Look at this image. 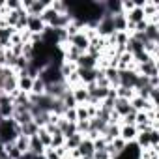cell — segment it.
Returning <instances> with one entry per match:
<instances>
[{
    "mask_svg": "<svg viewBox=\"0 0 159 159\" xmlns=\"http://www.w3.org/2000/svg\"><path fill=\"white\" fill-rule=\"evenodd\" d=\"M41 81L49 86V84H56V83H64V77L60 73V64H49L47 67H43L38 75Z\"/></svg>",
    "mask_w": 159,
    "mask_h": 159,
    "instance_id": "cell-1",
    "label": "cell"
},
{
    "mask_svg": "<svg viewBox=\"0 0 159 159\" xmlns=\"http://www.w3.org/2000/svg\"><path fill=\"white\" fill-rule=\"evenodd\" d=\"M96 32H98V36L99 38H103V39H107V38H111L112 34H114V25H112V17L111 15H103V19L98 23V26H96Z\"/></svg>",
    "mask_w": 159,
    "mask_h": 159,
    "instance_id": "cell-2",
    "label": "cell"
},
{
    "mask_svg": "<svg viewBox=\"0 0 159 159\" xmlns=\"http://www.w3.org/2000/svg\"><path fill=\"white\" fill-rule=\"evenodd\" d=\"M47 26H45V23L41 21V17H36V15H28V19H26V32L28 34H32V36H41V32L45 30Z\"/></svg>",
    "mask_w": 159,
    "mask_h": 159,
    "instance_id": "cell-3",
    "label": "cell"
},
{
    "mask_svg": "<svg viewBox=\"0 0 159 159\" xmlns=\"http://www.w3.org/2000/svg\"><path fill=\"white\" fill-rule=\"evenodd\" d=\"M67 43H69L71 47H75L77 51L86 52V51H88V45H90V39H88V36H86L84 32H79V34L67 38Z\"/></svg>",
    "mask_w": 159,
    "mask_h": 159,
    "instance_id": "cell-4",
    "label": "cell"
},
{
    "mask_svg": "<svg viewBox=\"0 0 159 159\" xmlns=\"http://www.w3.org/2000/svg\"><path fill=\"white\" fill-rule=\"evenodd\" d=\"M118 73H120V84H118V86L135 88L137 79H139V73L135 71V67H133V69H122V71H118Z\"/></svg>",
    "mask_w": 159,
    "mask_h": 159,
    "instance_id": "cell-5",
    "label": "cell"
},
{
    "mask_svg": "<svg viewBox=\"0 0 159 159\" xmlns=\"http://www.w3.org/2000/svg\"><path fill=\"white\" fill-rule=\"evenodd\" d=\"M77 75H79V81H81V84H83V86H88V84L96 83L98 67H96V69H81V67H77Z\"/></svg>",
    "mask_w": 159,
    "mask_h": 159,
    "instance_id": "cell-6",
    "label": "cell"
},
{
    "mask_svg": "<svg viewBox=\"0 0 159 159\" xmlns=\"http://www.w3.org/2000/svg\"><path fill=\"white\" fill-rule=\"evenodd\" d=\"M77 67H81V69H96L98 67V58L88 54V52H83L81 56H79V60L75 62Z\"/></svg>",
    "mask_w": 159,
    "mask_h": 159,
    "instance_id": "cell-7",
    "label": "cell"
},
{
    "mask_svg": "<svg viewBox=\"0 0 159 159\" xmlns=\"http://www.w3.org/2000/svg\"><path fill=\"white\" fill-rule=\"evenodd\" d=\"M32 83L34 79L28 77L26 73H17V90L23 94H30L32 92Z\"/></svg>",
    "mask_w": 159,
    "mask_h": 159,
    "instance_id": "cell-8",
    "label": "cell"
},
{
    "mask_svg": "<svg viewBox=\"0 0 159 159\" xmlns=\"http://www.w3.org/2000/svg\"><path fill=\"white\" fill-rule=\"evenodd\" d=\"M13 34H15V28H11V26H0V49H2V51H6V49L11 47L10 39H11Z\"/></svg>",
    "mask_w": 159,
    "mask_h": 159,
    "instance_id": "cell-9",
    "label": "cell"
},
{
    "mask_svg": "<svg viewBox=\"0 0 159 159\" xmlns=\"http://www.w3.org/2000/svg\"><path fill=\"white\" fill-rule=\"evenodd\" d=\"M133 109H131V105H129V99H120V98H116L114 99V109H112V112H116L118 116H120V120L125 116V114H129Z\"/></svg>",
    "mask_w": 159,
    "mask_h": 159,
    "instance_id": "cell-10",
    "label": "cell"
},
{
    "mask_svg": "<svg viewBox=\"0 0 159 159\" xmlns=\"http://www.w3.org/2000/svg\"><path fill=\"white\" fill-rule=\"evenodd\" d=\"M137 135H139V131H137L135 125H122L120 124V139L122 140H125L127 144H131V142H135Z\"/></svg>",
    "mask_w": 159,
    "mask_h": 159,
    "instance_id": "cell-11",
    "label": "cell"
},
{
    "mask_svg": "<svg viewBox=\"0 0 159 159\" xmlns=\"http://www.w3.org/2000/svg\"><path fill=\"white\" fill-rule=\"evenodd\" d=\"M125 19H127V28H129V26H133V25H137V23L144 21V19H146V15H144L142 8H133L131 11H127V13H125Z\"/></svg>",
    "mask_w": 159,
    "mask_h": 159,
    "instance_id": "cell-12",
    "label": "cell"
},
{
    "mask_svg": "<svg viewBox=\"0 0 159 159\" xmlns=\"http://www.w3.org/2000/svg\"><path fill=\"white\" fill-rule=\"evenodd\" d=\"M71 94H73L77 105H86V103H88V92H86V88H84L83 84L71 88Z\"/></svg>",
    "mask_w": 159,
    "mask_h": 159,
    "instance_id": "cell-13",
    "label": "cell"
},
{
    "mask_svg": "<svg viewBox=\"0 0 159 159\" xmlns=\"http://www.w3.org/2000/svg\"><path fill=\"white\" fill-rule=\"evenodd\" d=\"M103 75H105V79L109 81L111 88H116V86L120 84V73H118L116 67H105V69H103Z\"/></svg>",
    "mask_w": 159,
    "mask_h": 159,
    "instance_id": "cell-14",
    "label": "cell"
},
{
    "mask_svg": "<svg viewBox=\"0 0 159 159\" xmlns=\"http://www.w3.org/2000/svg\"><path fill=\"white\" fill-rule=\"evenodd\" d=\"M101 137H103L107 142H111V140L118 139V137H120V124H109V125L103 129Z\"/></svg>",
    "mask_w": 159,
    "mask_h": 159,
    "instance_id": "cell-15",
    "label": "cell"
},
{
    "mask_svg": "<svg viewBox=\"0 0 159 159\" xmlns=\"http://www.w3.org/2000/svg\"><path fill=\"white\" fill-rule=\"evenodd\" d=\"M112 25H114V32H127V19H125V13L112 15Z\"/></svg>",
    "mask_w": 159,
    "mask_h": 159,
    "instance_id": "cell-16",
    "label": "cell"
},
{
    "mask_svg": "<svg viewBox=\"0 0 159 159\" xmlns=\"http://www.w3.org/2000/svg\"><path fill=\"white\" fill-rule=\"evenodd\" d=\"M83 139H84V135H81V133H75V135H71V137H67L66 139V150L67 152H71V150H77L79 148V144L83 142Z\"/></svg>",
    "mask_w": 159,
    "mask_h": 159,
    "instance_id": "cell-17",
    "label": "cell"
},
{
    "mask_svg": "<svg viewBox=\"0 0 159 159\" xmlns=\"http://www.w3.org/2000/svg\"><path fill=\"white\" fill-rule=\"evenodd\" d=\"M38 131H39V127L34 124V120L32 122H28V124H25V125H19V135H25V137H36L38 135Z\"/></svg>",
    "mask_w": 159,
    "mask_h": 159,
    "instance_id": "cell-18",
    "label": "cell"
},
{
    "mask_svg": "<svg viewBox=\"0 0 159 159\" xmlns=\"http://www.w3.org/2000/svg\"><path fill=\"white\" fill-rule=\"evenodd\" d=\"M28 152H32L34 155H43V152H45V146L39 142V139H38V135L36 137H30V144H28Z\"/></svg>",
    "mask_w": 159,
    "mask_h": 159,
    "instance_id": "cell-19",
    "label": "cell"
},
{
    "mask_svg": "<svg viewBox=\"0 0 159 159\" xmlns=\"http://www.w3.org/2000/svg\"><path fill=\"white\" fill-rule=\"evenodd\" d=\"M114 92H116V98H120V99H131V98H135V90H133V88L116 86Z\"/></svg>",
    "mask_w": 159,
    "mask_h": 159,
    "instance_id": "cell-20",
    "label": "cell"
},
{
    "mask_svg": "<svg viewBox=\"0 0 159 159\" xmlns=\"http://www.w3.org/2000/svg\"><path fill=\"white\" fill-rule=\"evenodd\" d=\"M38 139H39V142L45 146V148H51V142H52V135L45 129V127H39V131H38Z\"/></svg>",
    "mask_w": 159,
    "mask_h": 159,
    "instance_id": "cell-21",
    "label": "cell"
},
{
    "mask_svg": "<svg viewBox=\"0 0 159 159\" xmlns=\"http://www.w3.org/2000/svg\"><path fill=\"white\" fill-rule=\"evenodd\" d=\"M45 88H47V84L41 81L39 77H36V79H34V83H32V92H30V94H34V96H41V94H45Z\"/></svg>",
    "mask_w": 159,
    "mask_h": 159,
    "instance_id": "cell-22",
    "label": "cell"
},
{
    "mask_svg": "<svg viewBox=\"0 0 159 159\" xmlns=\"http://www.w3.org/2000/svg\"><path fill=\"white\" fill-rule=\"evenodd\" d=\"M15 107L13 105H0V120H10L13 118Z\"/></svg>",
    "mask_w": 159,
    "mask_h": 159,
    "instance_id": "cell-23",
    "label": "cell"
},
{
    "mask_svg": "<svg viewBox=\"0 0 159 159\" xmlns=\"http://www.w3.org/2000/svg\"><path fill=\"white\" fill-rule=\"evenodd\" d=\"M17 148H19V152H28V144H30V139L28 137H25V135H19L17 139H15V142H13Z\"/></svg>",
    "mask_w": 159,
    "mask_h": 159,
    "instance_id": "cell-24",
    "label": "cell"
},
{
    "mask_svg": "<svg viewBox=\"0 0 159 159\" xmlns=\"http://www.w3.org/2000/svg\"><path fill=\"white\" fill-rule=\"evenodd\" d=\"M60 99H62V103H64V107H66V109H75V107H77V103H75V98H73L71 90H67Z\"/></svg>",
    "mask_w": 159,
    "mask_h": 159,
    "instance_id": "cell-25",
    "label": "cell"
},
{
    "mask_svg": "<svg viewBox=\"0 0 159 159\" xmlns=\"http://www.w3.org/2000/svg\"><path fill=\"white\" fill-rule=\"evenodd\" d=\"M62 118L67 120V122H71V124H77V107H75V109H67Z\"/></svg>",
    "mask_w": 159,
    "mask_h": 159,
    "instance_id": "cell-26",
    "label": "cell"
},
{
    "mask_svg": "<svg viewBox=\"0 0 159 159\" xmlns=\"http://www.w3.org/2000/svg\"><path fill=\"white\" fill-rule=\"evenodd\" d=\"M43 157H45V159H62V157H60V153L56 152V148H45Z\"/></svg>",
    "mask_w": 159,
    "mask_h": 159,
    "instance_id": "cell-27",
    "label": "cell"
},
{
    "mask_svg": "<svg viewBox=\"0 0 159 159\" xmlns=\"http://www.w3.org/2000/svg\"><path fill=\"white\" fill-rule=\"evenodd\" d=\"M92 159H112V155H111V153L107 152V148H105V150H96Z\"/></svg>",
    "mask_w": 159,
    "mask_h": 159,
    "instance_id": "cell-28",
    "label": "cell"
},
{
    "mask_svg": "<svg viewBox=\"0 0 159 159\" xmlns=\"http://www.w3.org/2000/svg\"><path fill=\"white\" fill-rule=\"evenodd\" d=\"M21 159H36V155H34L32 152H25V153L21 155Z\"/></svg>",
    "mask_w": 159,
    "mask_h": 159,
    "instance_id": "cell-29",
    "label": "cell"
},
{
    "mask_svg": "<svg viewBox=\"0 0 159 159\" xmlns=\"http://www.w3.org/2000/svg\"><path fill=\"white\" fill-rule=\"evenodd\" d=\"M0 159H4V157H0Z\"/></svg>",
    "mask_w": 159,
    "mask_h": 159,
    "instance_id": "cell-30",
    "label": "cell"
}]
</instances>
